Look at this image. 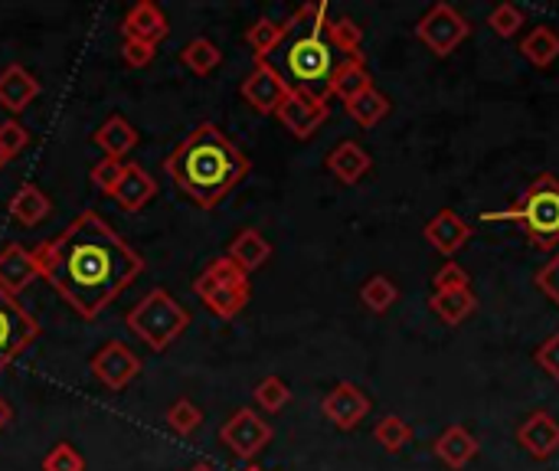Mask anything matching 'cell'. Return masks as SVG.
Returning <instances> with one entry per match:
<instances>
[{
	"instance_id": "cell-23",
	"label": "cell",
	"mask_w": 559,
	"mask_h": 471,
	"mask_svg": "<svg viewBox=\"0 0 559 471\" xmlns=\"http://www.w3.org/2000/svg\"><path fill=\"white\" fill-rule=\"evenodd\" d=\"M7 213H10V220H13V223H20V226L33 229V226H39L43 220H49V213H52V200H49L36 184H23V187L10 197Z\"/></svg>"
},
{
	"instance_id": "cell-4",
	"label": "cell",
	"mask_w": 559,
	"mask_h": 471,
	"mask_svg": "<svg viewBox=\"0 0 559 471\" xmlns=\"http://www.w3.org/2000/svg\"><path fill=\"white\" fill-rule=\"evenodd\" d=\"M481 223H518L534 249L554 252L559 246V180L554 174H540L514 207L481 213Z\"/></svg>"
},
{
	"instance_id": "cell-41",
	"label": "cell",
	"mask_w": 559,
	"mask_h": 471,
	"mask_svg": "<svg viewBox=\"0 0 559 471\" xmlns=\"http://www.w3.org/2000/svg\"><path fill=\"white\" fill-rule=\"evenodd\" d=\"M436 292H455V289H472V275L459 266V262H445L436 279H432Z\"/></svg>"
},
{
	"instance_id": "cell-21",
	"label": "cell",
	"mask_w": 559,
	"mask_h": 471,
	"mask_svg": "<svg viewBox=\"0 0 559 471\" xmlns=\"http://www.w3.org/2000/svg\"><path fill=\"white\" fill-rule=\"evenodd\" d=\"M92 141L105 151V157L121 161V157H128L138 148L141 134H138V128L128 118L111 115V118H105V125H98V131H92Z\"/></svg>"
},
{
	"instance_id": "cell-46",
	"label": "cell",
	"mask_w": 559,
	"mask_h": 471,
	"mask_svg": "<svg viewBox=\"0 0 559 471\" xmlns=\"http://www.w3.org/2000/svg\"><path fill=\"white\" fill-rule=\"evenodd\" d=\"M246 471H262V469H255V466H249V469H246Z\"/></svg>"
},
{
	"instance_id": "cell-29",
	"label": "cell",
	"mask_w": 559,
	"mask_h": 471,
	"mask_svg": "<svg viewBox=\"0 0 559 471\" xmlns=\"http://www.w3.org/2000/svg\"><path fill=\"white\" fill-rule=\"evenodd\" d=\"M282 33H285V23L269 20V16L255 20V23L249 26V33H246V43H249V49H252V59H255V62H269V56H272V52L278 49V43H282Z\"/></svg>"
},
{
	"instance_id": "cell-25",
	"label": "cell",
	"mask_w": 559,
	"mask_h": 471,
	"mask_svg": "<svg viewBox=\"0 0 559 471\" xmlns=\"http://www.w3.org/2000/svg\"><path fill=\"white\" fill-rule=\"evenodd\" d=\"M436 456L442 466L452 471H462L475 456H478V439L465 429V426H449L439 439H436Z\"/></svg>"
},
{
	"instance_id": "cell-28",
	"label": "cell",
	"mask_w": 559,
	"mask_h": 471,
	"mask_svg": "<svg viewBox=\"0 0 559 471\" xmlns=\"http://www.w3.org/2000/svg\"><path fill=\"white\" fill-rule=\"evenodd\" d=\"M347 115L360 125V128H373V125H380L386 115H390V98L377 89V85H370L367 92H360L357 98H350L347 105Z\"/></svg>"
},
{
	"instance_id": "cell-24",
	"label": "cell",
	"mask_w": 559,
	"mask_h": 471,
	"mask_svg": "<svg viewBox=\"0 0 559 471\" xmlns=\"http://www.w3.org/2000/svg\"><path fill=\"white\" fill-rule=\"evenodd\" d=\"M370 85H373V79H370V72H367L364 56H354V59H341V62H337V69H334V75H331V82H328V95H334V98H341V102L347 105L350 98H357V95L367 92Z\"/></svg>"
},
{
	"instance_id": "cell-44",
	"label": "cell",
	"mask_w": 559,
	"mask_h": 471,
	"mask_svg": "<svg viewBox=\"0 0 559 471\" xmlns=\"http://www.w3.org/2000/svg\"><path fill=\"white\" fill-rule=\"evenodd\" d=\"M10 420H13V410H10V403L0 397V433L7 429V423H10Z\"/></svg>"
},
{
	"instance_id": "cell-38",
	"label": "cell",
	"mask_w": 559,
	"mask_h": 471,
	"mask_svg": "<svg viewBox=\"0 0 559 471\" xmlns=\"http://www.w3.org/2000/svg\"><path fill=\"white\" fill-rule=\"evenodd\" d=\"M26 144H29V131H26V125H20L16 118L0 121V161H3V164H7V161H13Z\"/></svg>"
},
{
	"instance_id": "cell-40",
	"label": "cell",
	"mask_w": 559,
	"mask_h": 471,
	"mask_svg": "<svg viewBox=\"0 0 559 471\" xmlns=\"http://www.w3.org/2000/svg\"><path fill=\"white\" fill-rule=\"evenodd\" d=\"M121 56H124V62H128L131 69H144V66H151V62H154L157 46H154V43H144V39H131V36H124V43H121Z\"/></svg>"
},
{
	"instance_id": "cell-34",
	"label": "cell",
	"mask_w": 559,
	"mask_h": 471,
	"mask_svg": "<svg viewBox=\"0 0 559 471\" xmlns=\"http://www.w3.org/2000/svg\"><path fill=\"white\" fill-rule=\"evenodd\" d=\"M164 423H167V429L177 433V436H193V433L203 426V413H200V407H197L193 400L183 397V400H177V403L167 407Z\"/></svg>"
},
{
	"instance_id": "cell-2",
	"label": "cell",
	"mask_w": 559,
	"mask_h": 471,
	"mask_svg": "<svg viewBox=\"0 0 559 471\" xmlns=\"http://www.w3.org/2000/svg\"><path fill=\"white\" fill-rule=\"evenodd\" d=\"M164 170L197 207L213 210L249 177L252 164L213 121H200L164 157Z\"/></svg>"
},
{
	"instance_id": "cell-31",
	"label": "cell",
	"mask_w": 559,
	"mask_h": 471,
	"mask_svg": "<svg viewBox=\"0 0 559 471\" xmlns=\"http://www.w3.org/2000/svg\"><path fill=\"white\" fill-rule=\"evenodd\" d=\"M360 302H364V308H367V311H373V315H386V311L400 302V289H396V282H393V279H386V275H373V279H367V282H364V289H360Z\"/></svg>"
},
{
	"instance_id": "cell-5",
	"label": "cell",
	"mask_w": 559,
	"mask_h": 471,
	"mask_svg": "<svg viewBox=\"0 0 559 471\" xmlns=\"http://www.w3.org/2000/svg\"><path fill=\"white\" fill-rule=\"evenodd\" d=\"M124 328L144 341L151 351H167L187 328H190V311L167 292V289H151L128 315Z\"/></svg>"
},
{
	"instance_id": "cell-43",
	"label": "cell",
	"mask_w": 559,
	"mask_h": 471,
	"mask_svg": "<svg viewBox=\"0 0 559 471\" xmlns=\"http://www.w3.org/2000/svg\"><path fill=\"white\" fill-rule=\"evenodd\" d=\"M534 282H537V289H540V292H544V295H547V298H550V302L559 308V252L550 259V262H547V266H544V269H540V272H537V279H534Z\"/></svg>"
},
{
	"instance_id": "cell-22",
	"label": "cell",
	"mask_w": 559,
	"mask_h": 471,
	"mask_svg": "<svg viewBox=\"0 0 559 471\" xmlns=\"http://www.w3.org/2000/svg\"><path fill=\"white\" fill-rule=\"evenodd\" d=\"M154 193H157V180H154L138 161L124 164V174H121V184H118V190H115V200H118L124 210L138 213V210H144V207L154 200Z\"/></svg>"
},
{
	"instance_id": "cell-16",
	"label": "cell",
	"mask_w": 559,
	"mask_h": 471,
	"mask_svg": "<svg viewBox=\"0 0 559 471\" xmlns=\"http://www.w3.org/2000/svg\"><path fill=\"white\" fill-rule=\"evenodd\" d=\"M423 236H426V243H429L432 249H439L442 256H455V252H462V249L468 246L472 226H468L455 210H439V213L426 223Z\"/></svg>"
},
{
	"instance_id": "cell-10",
	"label": "cell",
	"mask_w": 559,
	"mask_h": 471,
	"mask_svg": "<svg viewBox=\"0 0 559 471\" xmlns=\"http://www.w3.org/2000/svg\"><path fill=\"white\" fill-rule=\"evenodd\" d=\"M328 115H331L328 98L324 95H314V92H305V89H292L288 98L282 102V108L275 111V118L282 121V128L292 138H298V141L311 138L328 121Z\"/></svg>"
},
{
	"instance_id": "cell-12",
	"label": "cell",
	"mask_w": 559,
	"mask_h": 471,
	"mask_svg": "<svg viewBox=\"0 0 559 471\" xmlns=\"http://www.w3.org/2000/svg\"><path fill=\"white\" fill-rule=\"evenodd\" d=\"M242 98L249 102V108H255L259 115H275L282 108V102L288 98L292 85L275 72L272 62H255L252 72L242 79Z\"/></svg>"
},
{
	"instance_id": "cell-30",
	"label": "cell",
	"mask_w": 559,
	"mask_h": 471,
	"mask_svg": "<svg viewBox=\"0 0 559 471\" xmlns=\"http://www.w3.org/2000/svg\"><path fill=\"white\" fill-rule=\"evenodd\" d=\"M180 62L193 72V75H210L219 62H223V52L213 39L206 36H193L183 49H180Z\"/></svg>"
},
{
	"instance_id": "cell-32",
	"label": "cell",
	"mask_w": 559,
	"mask_h": 471,
	"mask_svg": "<svg viewBox=\"0 0 559 471\" xmlns=\"http://www.w3.org/2000/svg\"><path fill=\"white\" fill-rule=\"evenodd\" d=\"M328 36H331V46L337 52H344V59H354V56H364L360 46H364V26L354 23L350 16H337L328 23Z\"/></svg>"
},
{
	"instance_id": "cell-47",
	"label": "cell",
	"mask_w": 559,
	"mask_h": 471,
	"mask_svg": "<svg viewBox=\"0 0 559 471\" xmlns=\"http://www.w3.org/2000/svg\"><path fill=\"white\" fill-rule=\"evenodd\" d=\"M0 167H3V161H0Z\"/></svg>"
},
{
	"instance_id": "cell-11",
	"label": "cell",
	"mask_w": 559,
	"mask_h": 471,
	"mask_svg": "<svg viewBox=\"0 0 559 471\" xmlns=\"http://www.w3.org/2000/svg\"><path fill=\"white\" fill-rule=\"evenodd\" d=\"M88 370H92V377H95L105 390L121 393V390L141 374V357H138L131 348H124L121 341H108V344L88 361Z\"/></svg>"
},
{
	"instance_id": "cell-27",
	"label": "cell",
	"mask_w": 559,
	"mask_h": 471,
	"mask_svg": "<svg viewBox=\"0 0 559 471\" xmlns=\"http://www.w3.org/2000/svg\"><path fill=\"white\" fill-rule=\"evenodd\" d=\"M521 56L537 69H550L559 59V33L554 26H534L521 39Z\"/></svg>"
},
{
	"instance_id": "cell-17",
	"label": "cell",
	"mask_w": 559,
	"mask_h": 471,
	"mask_svg": "<svg viewBox=\"0 0 559 471\" xmlns=\"http://www.w3.org/2000/svg\"><path fill=\"white\" fill-rule=\"evenodd\" d=\"M43 92L39 79L20 66V62H10L3 72H0V108H7L10 115H20L26 111V105Z\"/></svg>"
},
{
	"instance_id": "cell-35",
	"label": "cell",
	"mask_w": 559,
	"mask_h": 471,
	"mask_svg": "<svg viewBox=\"0 0 559 471\" xmlns=\"http://www.w3.org/2000/svg\"><path fill=\"white\" fill-rule=\"evenodd\" d=\"M252 400L265 410V413H282L292 403V390L282 377H262L252 390Z\"/></svg>"
},
{
	"instance_id": "cell-33",
	"label": "cell",
	"mask_w": 559,
	"mask_h": 471,
	"mask_svg": "<svg viewBox=\"0 0 559 471\" xmlns=\"http://www.w3.org/2000/svg\"><path fill=\"white\" fill-rule=\"evenodd\" d=\"M373 439L390 452V456H396V452H403L409 443H413V426L403 420V416H383L380 423H377V429H373Z\"/></svg>"
},
{
	"instance_id": "cell-36",
	"label": "cell",
	"mask_w": 559,
	"mask_h": 471,
	"mask_svg": "<svg viewBox=\"0 0 559 471\" xmlns=\"http://www.w3.org/2000/svg\"><path fill=\"white\" fill-rule=\"evenodd\" d=\"M524 23H527L524 10H521V7H514V3H498V7L488 13V26H491V30H495L501 39H511V36H518Z\"/></svg>"
},
{
	"instance_id": "cell-15",
	"label": "cell",
	"mask_w": 559,
	"mask_h": 471,
	"mask_svg": "<svg viewBox=\"0 0 559 471\" xmlns=\"http://www.w3.org/2000/svg\"><path fill=\"white\" fill-rule=\"evenodd\" d=\"M39 279V266L33 249H23L20 243H10L0 249V292L3 295H20Z\"/></svg>"
},
{
	"instance_id": "cell-1",
	"label": "cell",
	"mask_w": 559,
	"mask_h": 471,
	"mask_svg": "<svg viewBox=\"0 0 559 471\" xmlns=\"http://www.w3.org/2000/svg\"><path fill=\"white\" fill-rule=\"evenodd\" d=\"M39 279L85 321H95L144 272V256L131 249L95 210L79 213L56 239L33 249Z\"/></svg>"
},
{
	"instance_id": "cell-20",
	"label": "cell",
	"mask_w": 559,
	"mask_h": 471,
	"mask_svg": "<svg viewBox=\"0 0 559 471\" xmlns=\"http://www.w3.org/2000/svg\"><path fill=\"white\" fill-rule=\"evenodd\" d=\"M226 259H233L246 275H252V272H259V269L272 259V243H269L255 226H246V229H239L236 239L229 243Z\"/></svg>"
},
{
	"instance_id": "cell-26",
	"label": "cell",
	"mask_w": 559,
	"mask_h": 471,
	"mask_svg": "<svg viewBox=\"0 0 559 471\" xmlns=\"http://www.w3.org/2000/svg\"><path fill=\"white\" fill-rule=\"evenodd\" d=\"M429 308H432V315L442 321V325H462V321H468L472 315H475V308H478V298H475V292L472 289H455V292H436L432 298H429Z\"/></svg>"
},
{
	"instance_id": "cell-8",
	"label": "cell",
	"mask_w": 559,
	"mask_h": 471,
	"mask_svg": "<svg viewBox=\"0 0 559 471\" xmlns=\"http://www.w3.org/2000/svg\"><path fill=\"white\" fill-rule=\"evenodd\" d=\"M275 429L249 407L236 410L223 426H219V443L242 462H252L269 443H272Z\"/></svg>"
},
{
	"instance_id": "cell-19",
	"label": "cell",
	"mask_w": 559,
	"mask_h": 471,
	"mask_svg": "<svg viewBox=\"0 0 559 471\" xmlns=\"http://www.w3.org/2000/svg\"><path fill=\"white\" fill-rule=\"evenodd\" d=\"M370 167H373V157H370V151L360 148L357 141H341V144L328 154V170H331L341 184H347V187L360 184V180L370 174Z\"/></svg>"
},
{
	"instance_id": "cell-45",
	"label": "cell",
	"mask_w": 559,
	"mask_h": 471,
	"mask_svg": "<svg viewBox=\"0 0 559 471\" xmlns=\"http://www.w3.org/2000/svg\"><path fill=\"white\" fill-rule=\"evenodd\" d=\"M187 471H216V469H213L210 462H197V466H190V469H187Z\"/></svg>"
},
{
	"instance_id": "cell-18",
	"label": "cell",
	"mask_w": 559,
	"mask_h": 471,
	"mask_svg": "<svg viewBox=\"0 0 559 471\" xmlns=\"http://www.w3.org/2000/svg\"><path fill=\"white\" fill-rule=\"evenodd\" d=\"M124 36L131 39H144V43H164L170 36V23H167V13L154 3V0H141L134 3L128 13H124V23H121Z\"/></svg>"
},
{
	"instance_id": "cell-14",
	"label": "cell",
	"mask_w": 559,
	"mask_h": 471,
	"mask_svg": "<svg viewBox=\"0 0 559 471\" xmlns=\"http://www.w3.org/2000/svg\"><path fill=\"white\" fill-rule=\"evenodd\" d=\"M518 443H521V449H524L531 459H537V462L554 459L559 452V420L550 410L531 413V416L521 423V429H518Z\"/></svg>"
},
{
	"instance_id": "cell-42",
	"label": "cell",
	"mask_w": 559,
	"mask_h": 471,
	"mask_svg": "<svg viewBox=\"0 0 559 471\" xmlns=\"http://www.w3.org/2000/svg\"><path fill=\"white\" fill-rule=\"evenodd\" d=\"M534 361H537V367H540L547 377L559 380V334H550V338L537 348Z\"/></svg>"
},
{
	"instance_id": "cell-6",
	"label": "cell",
	"mask_w": 559,
	"mask_h": 471,
	"mask_svg": "<svg viewBox=\"0 0 559 471\" xmlns=\"http://www.w3.org/2000/svg\"><path fill=\"white\" fill-rule=\"evenodd\" d=\"M193 295L203 302L206 311H213L219 321H233L252 298L249 275L226 256L213 259L197 279H193Z\"/></svg>"
},
{
	"instance_id": "cell-7",
	"label": "cell",
	"mask_w": 559,
	"mask_h": 471,
	"mask_svg": "<svg viewBox=\"0 0 559 471\" xmlns=\"http://www.w3.org/2000/svg\"><path fill=\"white\" fill-rule=\"evenodd\" d=\"M416 36L426 49H432L436 56L445 59L472 36V23L452 3H432L416 23Z\"/></svg>"
},
{
	"instance_id": "cell-13",
	"label": "cell",
	"mask_w": 559,
	"mask_h": 471,
	"mask_svg": "<svg viewBox=\"0 0 559 471\" xmlns=\"http://www.w3.org/2000/svg\"><path fill=\"white\" fill-rule=\"evenodd\" d=\"M321 413L337 426V429H344V433H350V429H357L364 420H367V413H370V397L357 387V384H337L324 400H321Z\"/></svg>"
},
{
	"instance_id": "cell-9",
	"label": "cell",
	"mask_w": 559,
	"mask_h": 471,
	"mask_svg": "<svg viewBox=\"0 0 559 471\" xmlns=\"http://www.w3.org/2000/svg\"><path fill=\"white\" fill-rule=\"evenodd\" d=\"M39 338V321L13 298L0 292V374Z\"/></svg>"
},
{
	"instance_id": "cell-39",
	"label": "cell",
	"mask_w": 559,
	"mask_h": 471,
	"mask_svg": "<svg viewBox=\"0 0 559 471\" xmlns=\"http://www.w3.org/2000/svg\"><path fill=\"white\" fill-rule=\"evenodd\" d=\"M43 471H85V459L69 443H59L52 446V452H46Z\"/></svg>"
},
{
	"instance_id": "cell-3",
	"label": "cell",
	"mask_w": 559,
	"mask_h": 471,
	"mask_svg": "<svg viewBox=\"0 0 559 471\" xmlns=\"http://www.w3.org/2000/svg\"><path fill=\"white\" fill-rule=\"evenodd\" d=\"M328 3L314 0V3H301L288 20H285V33L282 43L275 49V72L292 85V89H305L314 95L328 98V82L337 69V49L331 46L328 36Z\"/></svg>"
},
{
	"instance_id": "cell-37",
	"label": "cell",
	"mask_w": 559,
	"mask_h": 471,
	"mask_svg": "<svg viewBox=\"0 0 559 471\" xmlns=\"http://www.w3.org/2000/svg\"><path fill=\"white\" fill-rule=\"evenodd\" d=\"M121 174H124V161H115V157H102L98 164H92L88 170V180L95 184L98 193L105 197H115L118 184H121Z\"/></svg>"
}]
</instances>
